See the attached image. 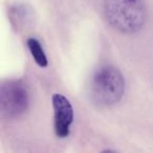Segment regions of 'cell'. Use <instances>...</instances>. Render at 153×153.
<instances>
[{
	"label": "cell",
	"instance_id": "cell-4",
	"mask_svg": "<svg viewBox=\"0 0 153 153\" xmlns=\"http://www.w3.org/2000/svg\"><path fill=\"white\" fill-rule=\"evenodd\" d=\"M55 112V133L58 137L64 138L69 135L74 121V109L67 98L56 94L51 98Z\"/></svg>",
	"mask_w": 153,
	"mask_h": 153
},
{
	"label": "cell",
	"instance_id": "cell-3",
	"mask_svg": "<svg viewBox=\"0 0 153 153\" xmlns=\"http://www.w3.org/2000/svg\"><path fill=\"white\" fill-rule=\"evenodd\" d=\"M30 98L26 88L19 82H10L0 86V117L15 119L28 108Z\"/></svg>",
	"mask_w": 153,
	"mask_h": 153
},
{
	"label": "cell",
	"instance_id": "cell-2",
	"mask_svg": "<svg viewBox=\"0 0 153 153\" xmlns=\"http://www.w3.org/2000/svg\"><path fill=\"white\" fill-rule=\"evenodd\" d=\"M125 91L123 74L115 67L105 66L98 70L90 84V96L94 104L111 106L120 102Z\"/></svg>",
	"mask_w": 153,
	"mask_h": 153
},
{
	"label": "cell",
	"instance_id": "cell-1",
	"mask_svg": "<svg viewBox=\"0 0 153 153\" xmlns=\"http://www.w3.org/2000/svg\"><path fill=\"white\" fill-rule=\"evenodd\" d=\"M104 9L109 24L124 34L138 32L146 20L143 0H106Z\"/></svg>",
	"mask_w": 153,
	"mask_h": 153
},
{
	"label": "cell",
	"instance_id": "cell-6",
	"mask_svg": "<svg viewBox=\"0 0 153 153\" xmlns=\"http://www.w3.org/2000/svg\"><path fill=\"white\" fill-rule=\"evenodd\" d=\"M101 153H117V152H114V151H110V150H106V151H103V152H101Z\"/></svg>",
	"mask_w": 153,
	"mask_h": 153
},
{
	"label": "cell",
	"instance_id": "cell-5",
	"mask_svg": "<svg viewBox=\"0 0 153 153\" xmlns=\"http://www.w3.org/2000/svg\"><path fill=\"white\" fill-rule=\"evenodd\" d=\"M27 46L37 65L42 68L46 67L47 64H48V61H47V57L45 55L41 44L39 43V41L34 38H30L27 40Z\"/></svg>",
	"mask_w": 153,
	"mask_h": 153
}]
</instances>
